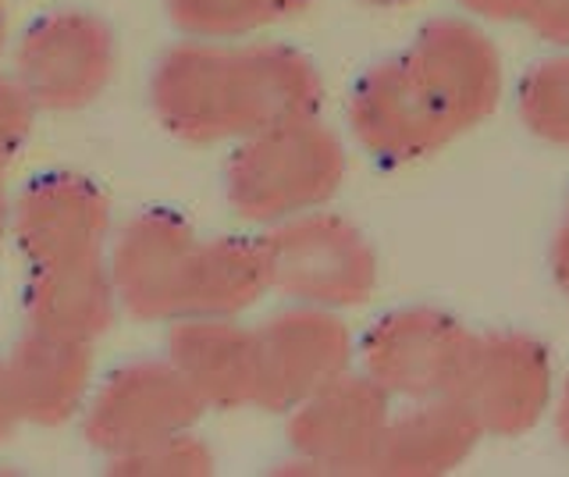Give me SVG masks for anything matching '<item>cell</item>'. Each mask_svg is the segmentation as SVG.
Returning <instances> with one entry per match:
<instances>
[{
	"mask_svg": "<svg viewBox=\"0 0 569 477\" xmlns=\"http://www.w3.org/2000/svg\"><path fill=\"white\" fill-rule=\"evenodd\" d=\"M257 335V403L263 410H292L320 385L342 375L349 339L328 307L299 304L267 317Z\"/></svg>",
	"mask_w": 569,
	"mask_h": 477,
	"instance_id": "cell-8",
	"label": "cell"
},
{
	"mask_svg": "<svg viewBox=\"0 0 569 477\" xmlns=\"http://www.w3.org/2000/svg\"><path fill=\"white\" fill-rule=\"evenodd\" d=\"M29 268L103 257L111 200L79 171H43L11 200V232Z\"/></svg>",
	"mask_w": 569,
	"mask_h": 477,
	"instance_id": "cell-5",
	"label": "cell"
},
{
	"mask_svg": "<svg viewBox=\"0 0 569 477\" xmlns=\"http://www.w3.org/2000/svg\"><path fill=\"white\" fill-rule=\"evenodd\" d=\"M271 289L296 304L346 307L363 299L373 281V260L360 232L328 215H296L260 239Z\"/></svg>",
	"mask_w": 569,
	"mask_h": 477,
	"instance_id": "cell-4",
	"label": "cell"
},
{
	"mask_svg": "<svg viewBox=\"0 0 569 477\" xmlns=\"http://www.w3.org/2000/svg\"><path fill=\"white\" fill-rule=\"evenodd\" d=\"M289 438L313 467H363L373 464L385 435L381 388L360 378H331L292 406Z\"/></svg>",
	"mask_w": 569,
	"mask_h": 477,
	"instance_id": "cell-9",
	"label": "cell"
},
{
	"mask_svg": "<svg viewBox=\"0 0 569 477\" xmlns=\"http://www.w3.org/2000/svg\"><path fill=\"white\" fill-rule=\"evenodd\" d=\"M36 103L14 76H0V168H8L29 143Z\"/></svg>",
	"mask_w": 569,
	"mask_h": 477,
	"instance_id": "cell-19",
	"label": "cell"
},
{
	"mask_svg": "<svg viewBox=\"0 0 569 477\" xmlns=\"http://www.w3.org/2000/svg\"><path fill=\"white\" fill-rule=\"evenodd\" d=\"M4 47H8V14L4 4H0V58H4Z\"/></svg>",
	"mask_w": 569,
	"mask_h": 477,
	"instance_id": "cell-23",
	"label": "cell"
},
{
	"mask_svg": "<svg viewBox=\"0 0 569 477\" xmlns=\"http://www.w3.org/2000/svg\"><path fill=\"white\" fill-rule=\"evenodd\" d=\"M200 236L174 210H142L111 239L107 271L118 307L139 321L182 317L189 260Z\"/></svg>",
	"mask_w": 569,
	"mask_h": 477,
	"instance_id": "cell-7",
	"label": "cell"
},
{
	"mask_svg": "<svg viewBox=\"0 0 569 477\" xmlns=\"http://www.w3.org/2000/svg\"><path fill=\"white\" fill-rule=\"evenodd\" d=\"M373 385L399 388V392H427L449 375L452 339L438 321L423 314H402L385 321L370 339Z\"/></svg>",
	"mask_w": 569,
	"mask_h": 477,
	"instance_id": "cell-16",
	"label": "cell"
},
{
	"mask_svg": "<svg viewBox=\"0 0 569 477\" xmlns=\"http://www.w3.org/2000/svg\"><path fill=\"white\" fill-rule=\"evenodd\" d=\"M107 464H111L107 470L121 477H203L213 474L218 459H213V449L207 441L189 428L171 438L150 441V446L136 453L107 459Z\"/></svg>",
	"mask_w": 569,
	"mask_h": 477,
	"instance_id": "cell-17",
	"label": "cell"
},
{
	"mask_svg": "<svg viewBox=\"0 0 569 477\" xmlns=\"http://www.w3.org/2000/svg\"><path fill=\"white\" fill-rule=\"evenodd\" d=\"M168 360L207 410L257 403V335L239 317H174Z\"/></svg>",
	"mask_w": 569,
	"mask_h": 477,
	"instance_id": "cell-10",
	"label": "cell"
},
{
	"mask_svg": "<svg viewBox=\"0 0 569 477\" xmlns=\"http://www.w3.org/2000/svg\"><path fill=\"white\" fill-rule=\"evenodd\" d=\"M150 108L174 139L213 147L236 132V76L231 47L182 40L157 58L150 72Z\"/></svg>",
	"mask_w": 569,
	"mask_h": 477,
	"instance_id": "cell-6",
	"label": "cell"
},
{
	"mask_svg": "<svg viewBox=\"0 0 569 477\" xmlns=\"http://www.w3.org/2000/svg\"><path fill=\"white\" fill-rule=\"evenodd\" d=\"M370 4H391V0H370Z\"/></svg>",
	"mask_w": 569,
	"mask_h": 477,
	"instance_id": "cell-24",
	"label": "cell"
},
{
	"mask_svg": "<svg viewBox=\"0 0 569 477\" xmlns=\"http://www.w3.org/2000/svg\"><path fill=\"white\" fill-rule=\"evenodd\" d=\"M4 364L14 410L22 424L61 428L93 392V346L26 328Z\"/></svg>",
	"mask_w": 569,
	"mask_h": 477,
	"instance_id": "cell-11",
	"label": "cell"
},
{
	"mask_svg": "<svg viewBox=\"0 0 569 477\" xmlns=\"http://www.w3.org/2000/svg\"><path fill=\"white\" fill-rule=\"evenodd\" d=\"M307 4L310 0H257V8H260L267 26L278 22V19H289V14H299Z\"/></svg>",
	"mask_w": 569,
	"mask_h": 477,
	"instance_id": "cell-21",
	"label": "cell"
},
{
	"mask_svg": "<svg viewBox=\"0 0 569 477\" xmlns=\"http://www.w3.org/2000/svg\"><path fill=\"white\" fill-rule=\"evenodd\" d=\"M271 289L260 239H200L189 260L182 317H239Z\"/></svg>",
	"mask_w": 569,
	"mask_h": 477,
	"instance_id": "cell-15",
	"label": "cell"
},
{
	"mask_svg": "<svg viewBox=\"0 0 569 477\" xmlns=\"http://www.w3.org/2000/svg\"><path fill=\"white\" fill-rule=\"evenodd\" d=\"M203 410L207 406L168 357L136 360L118 367L97 392H89L82 406V435L97 453L114 459L196 428Z\"/></svg>",
	"mask_w": 569,
	"mask_h": 477,
	"instance_id": "cell-3",
	"label": "cell"
},
{
	"mask_svg": "<svg viewBox=\"0 0 569 477\" xmlns=\"http://www.w3.org/2000/svg\"><path fill=\"white\" fill-rule=\"evenodd\" d=\"M26 321L36 331L76 339L93 346L100 335L111 331L118 317V296L111 286L107 260H71L50 268H29L22 289Z\"/></svg>",
	"mask_w": 569,
	"mask_h": 477,
	"instance_id": "cell-13",
	"label": "cell"
},
{
	"mask_svg": "<svg viewBox=\"0 0 569 477\" xmlns=\"http://www.w3.org/2000/svg\"><path fill=\"white\" fill-rule=\"evenodd\" d=\"M352 121L373 153L413 157L441 136L445 115L413 64H388L356 90Z\"/></svg>",
	"mask_w": 569,
	"mask_h": 477,
	"instance_id": "cell-14",
	"label": "cell"
},
{
	"mask_svg": "<svg viewBox=\"0 0 569 477\" xmlns=\"http://www.w3.org/2000/svg\"><path fill=\"white\" fill-rule=\"evenodd\" d=\"M11 232V197H8V182H4V168H0V242Z\"/></svg>",
	"mask_w": 569,
	"mask_h": 477,
	"instance_id": "cell-22",
	"label": "cell"
},
{
	"mask_svg": "<svg viewBox=\"0 0 569 477\" xmlns=\"http://www.w3.org/2000/svg\"><path fill=\"white\" fill-rule=\"evenodd\" d=\"M114 32L93 11L61 8L36 19L14 47V79L36 111H82L111 86Z\"/></svg>",
	"mask_w": 569,
	"mask_h": 477,
	"instance_id": "cell-2",
	"label": "cell"
},
{
	"mask_svg": "<svg viewBox=\"0 0 569 477\" xmlns=\"http://www.w3.org/2000/svg\"><path fill=\"white\" fill-rule=\"evenodd\" d=\"M236 76V132L253 136L299 118H313L320 103V79L313 64L278 43L231 47Z\"/></svg>",
	"mask_w": 569,
	"mask_h": 477,
	"instance_id": "cell-12",
	"label": "cell"
},
{
	"mask_svg": "<svg viewBox=\"0 0 569 477\" xmlns=\"http://www.w3.org/2000/svg\"><path fill=\"white\" fill-rule=\"evenodd\" d=\"M342 182V147L317 118L242 136L224 168V197L246 221L278 225L320 207Z\"/></svg>",
	"mask_w": 569,
	"mask_h": 477,
	"instance_id": "cell-1",
	"label": "cell"
},
{
	"mask_svg": "<svg viewBox=\"0 0 569 477\" xmlns=\"http://www.w3.org/2000/svg\"><path fill=\"white\" fill-rule=\"evenodd\" d=\"M171 22L186 32L189 40L228 43L257 32L263 14L257 0H164Z\"/></svg>",
	"mask_w": 569,
	"mask_h": 477,
	"instance_id": "cell-18",
	"label": "cell"
},
{
	"mask_svg": "<svg viewBox=\"0 0 569 477\" xmlns=\"http://www.w3.org/2000/svg\"><path fill=\"white\" fill-rule=\"evenodd\" d=\"M22 424L14 410V399H11V388H8V378H4V364H0V446L14 435V428Z\"/></svg>",
	"mask_w": 569,
	"mask_h": 477,
	"instance_id": "cell-20",
	"label": "cell"
}]
</instances>
